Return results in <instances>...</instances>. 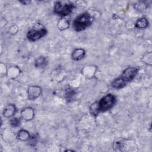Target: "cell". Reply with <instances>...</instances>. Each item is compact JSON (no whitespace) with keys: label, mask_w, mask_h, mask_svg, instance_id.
Returning <instances> with one entry per match:
<instances>
[{"label":"cell","mask_w":152,"mask_h":152,"mask_svg":"<svg viewBox=\"0 0 152 152\" xmlns=\"http://www.w3.org/2000/svg\"><path fill=\"white\" fill-rule=\"evenodd\" d=\"M10 124H11V125L12 126V127H18L20 125V124H21V121L19 118H13L12 119H11L10 120Z\"/></svg>","instance_id":"obj_16"},{"label":"cell","mask_w":152,"mask_h":152,"mask_svg":"<svg viewBox=\"0 0 152 152\" xmlns=\"http://www.w3.org/2000/svg\"><path fill=\"white\" fill-rule=\"evenodd\" d=\"M85 54L86 52L83 49H76L72 52L71 54V58L74 61H79L84 58Z\"/></svg>","instance_id":"obj_9"},{"label":"cell","mask_w":152,"mask_h":152,"mask_svg":"<svg viewBox=\"0 0 152 152\" xmlns=\"http://www.w3.org/2000/svg\"><path fill=\"white\" fill-rule=\"evenodd\" d=\"M74 5L69 2H56L54 6V12L62 17H65L69 15L73 9Z\"/></svg>","instance_id":"obj_3"},{"label":"cell","mask_w":152,"mask_h":152,"mask_svg":"<svg viewBox=\"0 0 152 152\" xmlns=\"http://www.w3.org/2000/svg\"><path fill=\"white\" fill-rule=\"evenodd\" d=\"M17 137L21 141H28L30 136L29 132L27 131L24 129H21L18 132Z\"/></svg>","instance_id":"obj_12"},{"label":"cell","mask_w":152,"mask_h":152,"mask_svg":"<svg viewBox=\"0 0 152 152\" xmlns=\"http://www.w3.org/2000/svg\"><path fill=\"white\" fill-rule=\"evenodd\" d=\"M134 7L138 11H143L147 8V5L144 2H138L135 4Z\"/></svg>","instance_id":"obj_15"},{"label":"cell","mask_w":152,"mask_h":152,"mask_svg":"<svg viewBox=\"0 0 152 152\" xmlns=\"http://www.w3.org/2000/svg\"><path fill=\"white\" fill-rule=\"evenodd\" d=\"M48 59L44 56H40L38 57L34 62V66L36 68H45L48 65Z\"/></svg>","instance_id":"obj_10"},{"label":"cell","mask_w":152,"mask_h":152,"mask_svg":"<svg viewBox=\"0 0 152 152\" xmlns=\"http://www.w3.org/2000/svg\"><path fill=\"white\" fill-rule=\"evenodd\" d=\"M74 94V90L71 88H69L66 90V95L67 97H71L73 96V94Z\"/></svg>","instance_id":"obj_17"},{"label":"cell","mask_w":152,"mask_h":152,"mask_svg":"<svg viewBox=\"0 0 152 152\" xmlns=\"http://www.w3.org/2000/svg\"><path fill=\"white\" fill-rule=\"evenodd\" d=\"M93 21V17L88 12H85L75 18L73 21V27L77 31H83L90 26Z\"/></svg>","instance_id":"obj_1"},{"label":"cell","mask_w":152,"mask_h":152,"mask_svg":"<svg viewBox=\"0 0 152 152\" xmlns=\"http://www.w3.org/2000/svg\"><path fill=\"white\" fill-rule=\"evenodd\" d=\"M148 25V20L145 18H141L135 23V27L137 28H145Z\"/></svg>","instance_id":"obj_13"},{"label":"cell","mask_w":152,"mask_h":152,"mask_svg":"<svg viewBox=\"0 0 152 152\" xmlns=\"http://www.w3.org/2000/svg\"><path fill=\"white\" fill-rule=\"evenodd\" d=\"M20 2L21 3H22L23 4H24V5H27L30 2V1H20Z\"/></svg>","instance_id":"obj_19"},{"label":"cell","mask_w":152,"mask_h":152,"mask_svg":"<svg viewBox=\"0 0 152 152\" xmlns=\"http://www.w3.org/2000/svg\"><path fill=\"white\" fill-rule=\"evenodd\" d=\"M22 119L26 121L31 120L34 117V110L31 107H26L21 112Z\"/></svg>","instance_id":"obj_7"},{"label":"cell","mask_w":152,"mask_h":152,"mask_svg":"<svg viewBox=\"0 0 152 152\" xmlns=\"http://www.w3.org/2000/svg\"><path fill=\"white\" fill-rule=\"evenodd\" d=\"M42 88L38 86H31L28 88L27 95L30 100H34L41 94Z\"/></svg>","instance_id":"obj_6"},{"label":"cell","mask_w":152,"mask_h":152,"mask_svg":"<svg viewBox=\"0 0 152 152\" xmlns=\"http://www.w3.org/2000/svg\"><path fill=\"white\" fill-rule=\"evenodd\" d=\"M28 141H29L30 145H31L32 146H34L35 145V144L36 143V137H35L34 136L30 137Z\"/></svg>","instance_id":"obj_18"},{"label":"cell","mask_w":152,"mask_h":152,"mask_svg":"<svg viewBox=\"0 0 152 152\" xmlns=\"http://www.w3.org/2000/svg\"><path fill=\"white\" fill-rule=\"evenodd\" d=\"M116 98L112 94H107L103 97L97 104L99 112H106L110 109L115 104Z\"/></svg>","instance_id":"obj_4"},{"label":"cell","mask_w":152,"mask_h":152,"mask_svg":"<svg viewBox=\"0 0 152 152\" xmlns=\"http://www.w3.org/2000/svg\"><path fill=\"white\" fill-rule=\"evenodd\" d=\"M69 25V23L68 21L65 18H62L59 21L58 27L60 30H64L68 28Z\"/></svg>","instance_id":"obj_14"},{"label":"cell","mask_w":152,"mask_h":152,"mask_svg":"<svg viewBox=\"0 0 152 152\" xmlns=\"http://www.w3.org/2000/svg\"><path fill=\"white\" fill-rule=\"evenodd\" d=\"M48 31L41 24H35L32 28H31L27 34V39L31 42L36 41L42 37H44Z\"/></svg>","instance_id":"obj_2"},{"label":"cell","mask_w":152,"mask_h":152,"mask_svg":"<svg viewBox=\"0 0 152 152\" xmlns=\"http://www.w3.org/2000/svg\"><path fill=\"white\" fill-rule=\"evenodd\" d=\"M138 69L134 67L128 68L123 71L121 76V78L126 83L128 82H129L134 78V77L138 73Z\"/></svg>","instance_id":"obj_5"},{"label":"cell","mask_w":152,"mask_h":152,"mask_svg":"<svg viewBox=\"0 0 152 152\" xmlns=\"http://www.w3.org/2000/svg\"><path fill=\"white\" fill-rule=\"evenodd\" d=\"M125 85H126V83L121 77L116 78L111 83L112 87L115 89L122 88L124 87H125Z\"/></svg>","instance_id":"obj_11"},{"label":"cell","mask_w":152,"mask_h":152,"mask_svg":"<svg viewBox=\"0 0 152 152\" xmlns=\"http://www.w3.org/2000/svg\"><path fill=\"white\" fill-rule=\"evenodd\" d=\"M17 108L13 104H8L4 109L3 114L5 118H11L16 113Z\"/></svg>","instance_id":"obj_8"}]
</instances>
